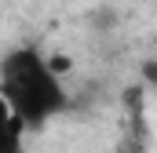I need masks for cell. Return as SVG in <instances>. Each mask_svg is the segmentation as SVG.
Instances as JSON below:
<instances>
[{"mask_svg": "<svg viewBox=\"0 0 157 153\" xmlns=\"http://www.w3.org/2000/svg\"><path fill=\"white\" fill-rule=\"evenodd\" d=\"M22 139H26L22 117L15 113L11 102L0 95V153H22Z\"/></svg>", "mask_w": 157, "mask_h": 153, "instance_id": "obj_2", "label": "cell"}, {"mask_svg": "<svg viewBox=\"0 0 157 153\" xmlns=\"http://www.w3.org/2000/svg\"><path fill=\"white\" fill-rule=\"evenodd\" d=\"M0 95L22 117L26 131H40L51 117L66 113L70 106L55 66L37 47H11L0 58Z\"/></svg>", "mask_w": 157, "mask_h": 153, "instance_id": "obj_1", "label": "cell"}]
</instances>
